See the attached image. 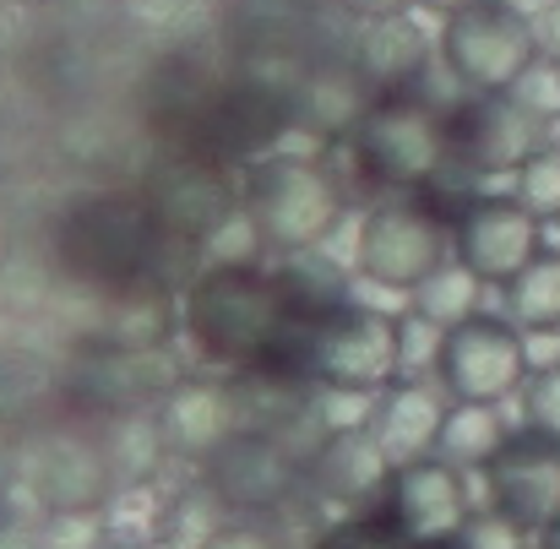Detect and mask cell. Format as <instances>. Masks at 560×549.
<instances>
[{"mask_svg": "<svg viewBox=\"0 0 560 549\" xmlns=\"http://www.w3.org/2000/svg\"><path fill=\"white\" fill-rule=\"evenodd\" d=\"M300 322L305 316L294 311L278 267L261 261H207L180 289V327L190 349L229 375L261 370Z\"/></svg>", "mask_w": 560, "mask_h": 549, "instance_id": "6da1fadb", "label": "cell"}, {"mask_svg": "<svg viewBox=\"0 0 560 549\" xmlns=\"http://www.w3.org/2000/svg\"><path fill=\"white\" fill-rule=\"evenodd\" d=\"M49 245H55L60 272L98 289V294L131 289L142 278H170L164 272L170 240H164V229H159V218H153V207L137 185L77 190L55 212Z\"/></svg>", "mask_w": 560, "mask_h": 549, "instance_id": "7a4b0ae2", "label": "cell"}, {"mask_svg": "<svg viewBox=\"0 0 560 549\" xmlns=\"http://www.w3.org/2000/svg\"><path fill=\"white\" fill-rule=\"evenodd\" d=\"M446 115L452 109L424 98L419 87L371 98L360 131L343 142L354 170H360V180L386 190V196H424V190H435V180L452 164Z\"/></svg>", "mask_w": 560, "mask_h": 549, "instance_id": "3957f363", "label": "cell"}, {"mask_svg": "<svg viewBox=\"0 0 560 549\" xmlns=\"http://www.w3.org/2000/svg\"><path fill=\"white\" fill-rule=\"evenodd\" d=\"M16 490L38 517H104L115 501V468L93 419L55 413L16 441Z\"/></svg>", "mask_w": 560, "mask_h": 549, "instance_id": "277c9868", "label": "cell"}, {"mask_svg": "<svg viewBox=\"0 0 560 549\" xmlns=\"http://www.w3.org/2000/svg\"><path fill=\"white\" fill-rule=\"evenodd\" d=\"M240 212L250 218L261 250L311 256L343 218V185L327 164L300 153H267L240 175Z\"/></svg>", "mask_w": 560, "mask_h": 549, "instance_id": "5b68a950", "label": "cell"}, {"mask_svg": "<svg viewBox=\"0 0 560 549\" xmlns=\"http://www.w3.org/2000/svg\"><path fill=\"white\" fill-rule=\"evenodd\" d=\"M196 474L234 523H267L311 490V452L272 430H234Z\"/></svg>", "mask_w": 560, "mask_h": 549, "instance_id": "8992f818", "label": "cell"}, {"mask_svg": "<svg viewBox=\"0 0 560 549\" xmlns=\"http://www.w3.org/2000/svg\"><path fill=\"white\" fill-rule=\"evenodd\" d=\"M435 55L463 93H512L517 77L539 60L534 16L517 0H474L441 22Z\"/></svg>", "mask_w": 560, "mask_h": 549, "instance_id": "52a82bcc", "label": "cell"}, {"mask_svg": "<svg viewBox=\"0 0 560 549\" xmlns=\"http://www.w3.org/2000/svg\"><path fill=\"white\" fill-rule=\"evenodd\" d=\"M446 234H452V218H441V207L430 196H381L360 218L354 272L365 283H375V289L402 294V305H408V294L441 261H452L446 256Z\"/></svg>", "mask_w": 560, "mask_h": 549, "instance_id": "ba28073f", "label": "cell"}, {"mask_svg": "<svg viewBox=\"0 0 560 549\" xmlns=\"http://www.w3.org/2000/svg\"><path fill=\"white\" fill-rule=\"evenodd\" d=\"M175 381L180 370L170 365V354H137V349L88 338L60 360V413H77L93 424L120 419V413H153Z\"/></svg>", "mask_w": 560, "mask_h": 549, "instance_id": "9c48e42d", "label": "cell"}, {"mask_svg": "<svg viewBox=\"0 0 560 549\" xmlns=\"http://www.w3.org/2000/svg\"><path fill=\"white\" fill-rule=\"evenodd\" d=\"M311 375L332 392L381 397L392 381H402V322L360 300L338 305L311 327Z\"/></svg>", "mask_w": 560, "mask_h": 549, "instance_id": "30bf717a", "label": "cell"}, {"mask_svg": "<svg viewBox=\"0 0 560 549\" xmlns=\"http://www.w3.org/2000/svg\"><path fill=\"white\" fill-rule=\"evenodd\" d=\"M430 381L452 397V402H479L495 408L512 392L528 386V343L512 322L501 316H474L452 332H441L435 349V370Z\"/></svg>", "mask_w": 560, "mask_h": 549, "instance_id": "8fae6325", "label": "cell"}, {"mask_svg": "<svg viewBox=\"0 0 560 549\" xmlns=\"http://www.w3.org/2000/svg\"><path fill=\"white\" fill-rule=\"evenodd\" d=\"M164 229L170 245H207L234 212H240V185L234 170L196 159V153H164L142 185H137Z\"/></svg>", "mask_w": 560, "mask_h": 549, "instance_id": "7c38bea8", "label": "cell"}, {"mask_svg": "<svg viewBox=\"0 0 560 549\" xmlns=\"http://www.w3.org/2000/svg\"><path fill=\"white\" fill-rule=\"evenodd\" d=\"M446 148L463 175H517L539 153V120L512 93H463L446 115Z\"/></svg>", "mask_w": 560, "mask_h": 549, "instance_id": "4fadbf2b", "label": "cell"}, {"mask_svg": "<svg viewBox=\"0 0 560 549\" xmlns=\"http://www.w3.org/2000/svg\"><path fill=\"white\" fill-rule=\"evenodd\" d=\"M457 261L485 283H512L539 256V218L517 196H463L452 212Z\"/></svg>", "mask_w": 560, "mask_h": 549, "instance_id": "5bb4252c", "label": "cell"}, {"mask_svg": "<svg viewBox=\"0 0 560 549\" xmlns=\"http://www.w3.org/2000/svg\"><path fill=\"white\" fill-rule=\"evenodd\" d=\"M479 479H485L490 512H501L523 534H545L560 517V446L534 430H517Z\"/></svg>", "mask_w": 560, "mask_h": 549, "instance_id": "9a60e30c", "label": "cell"}, {"mask_svg": "<svg viewBox=\"0 0 560 549\" xmlns=\"http://www.w3.org/2000/svg\"><path fill=\"white\" fill-rule=\"evenodd\" d=\"M375 512L402 534V545L452 539V534H463L468 517H474V506H468V479H463L457 468H446L441 457L392 468V479H386Z\"/></svg>", "mask_w": 560, "mask_h": 549, "instance_id": "2e32d148", "label": "cell"}, {"mask_svg": "<svg viewBox=\"0 0 560 549\" xmlns=\"http://www.w3.org/2000/svg\"><path fill=\"white\" fill-rule=\"evenodd\" d=\"M371 87L354 71L349 49L338 55H311L305 71L289 87V131H305L316 142H349L371 109Z\"/></svg>", "mask_w": 560, "mask_h": 549, "instance_id": "e0dca14e", "label": "cell"}, {"mask_svg": "<svg viewBox=\"0 0 560 549\" xmlns=\"http://www.w3.org/2000/svg\"><path fill=\"white\" fill-rule=\"evenodd\" d=\"M159 435L170 446V463H190L201 468L234 430H240V402H234V381H218V375H180L159 408Z\"/></svg>", "mask_w": 560, "mask_h": 549, "instance_id": "ac0fdd59", "label": "cell"}, {"mask_svg": "<svg viewBox=\"0 0 560 549\" xmlns=\"http://www.w3.org/2000/svg\"><path fill=\"white\" fill-rule=\"evenodd\" d=\"M311 33V0H223V38L240 66H300Z\"/></svg>", "mask_w": 560, "mask_h": 549, "instance_id": "d6986e66", "label": "cell"}, {"mask_svg": "<svg viewBox=\"0 0 560 549\" xmlns=\"http://www.w3.org/2000/svg\"><path fill=\"white\" fill-rule=\"evenodd\" d=\"M446 408H452V397H446L430 375H402V381H392V386L375 397V419H371V435L381 441L386 463H392V468H408V463L435 457Z\"/></svg>", "mask_w": 560, "mask_h": 549, "instance_id": "ffe728a7", "label": "cell"}, {"mask_svg": "<svg viewBox=\"0 0 560 549\" xmlns=\"http://www.w3.org/2000/svg\"><path fill=\"white\" fill-rule=\"evenodd\" d=\"M386 479H392V463L371 430H338V435H322L311 446V490L322 501L343 506L349 517L381 506Z\"/></svg>", "mask_w": 560, "mask_h": 549, "instance_id": "44dd1931", "label": "cell"}, {"mask_svg": "<svg viewBox=\"0 0 560 549\" xmlns=\"http://www.w3.org/2000/svg\"><path fill=\"white\" fill-rule=\"evenodd\" d=\"M349 60H354V71L365 77V87L375 98L381 93H408L430 71V38L408 16H371V22H354Z\"/></svg>", "mask_w": 560, "mask_h": 549, "instance_id": "7402d4cb", "label": "cell"}, {"mask_svg": "<svg viewBox=\"0 0 560 549\" xmlns=\"http://www.w3.org/2000/svg\"><path fill=\"white\" fill-rule=\"evenodd\" d=\"M175 327H180V289L170 278H142L131 289L104 294V322L93 338L115 349H137V354H164Z\"/></svg>", "mask_w": 560, "mask_h": 549, "instance_id": "603a6c76", "label": "cell"}, {"mask_svg": "<svg viewBox=\"0 0 560 549\" xmlns=\"http://www.w3.org/2000/svg\"><path fill=\"white\" fill-rule=\"evenodd\" d=\"M60 413V365L49 370L33 349H0V435L22 441Z\"/></svg>", "mask_w": 560, "mask_h": 549, "instance_id": "cb8c5ba5", "label": "cell"}, {"mask_svg": "<svg viewBox=\"0 0 560 549\" xmlns=\"http://www.w3.org/2000/svg\"><path fill=\"white\" fill-rule=\"evenodd\" d=\"M98 435H104V452H109V468H115V484H120V490L153 484L159 468L170 463V446H164L153 413H120V419H104Z\"/></svg>", "mask_w": 560, "mask_h": 549, "instance_id": "d4e9b609", "label": "cell"}, {"mask_svg": "<svg viewBox=\"0 0 560 549\" xmlns=\"http://www.w3.org/2000/svg\"><path fill=\"white\" fill-rule=\"evenodd\" d=\"M479 289H485V278H474V272L452 256V261H441V267L408 294V316L424 322L430 332H452V327L485 316V311H479Z\"/></svg>", "mask_w": 560, "mask_h": 549, "instance_id": "484cf974", "label": "cell"}, {"mask_svg": "<svg viewBox=\"0 0 560 549\" xmlns=\"http://www.w3.org/2000/svg\"><path fill=\"white\" fill-rule=\"evenodd\" d=\"M512 435H506V424H501V413L495 408H479V402H452L446 408V424H441V441H435V457L446 463V468H457V474H468V468H490V457L506 446Z\"/></svg>", "mask_w": 560, "mask_h": 549, "instance_id": "4316f807", "label": "cell"}, {"mask_svg": "<svg viewBox=\"0 0 560 549\" xmlns=\"http://www.w3.org/2000/svg\"><path fill=\"white\" fill-rule=\"evenodd\" d=\"M506 311L517 327H534V332H550L560 327V256H534L512 283H506Z\"/></svg>", "mask_w": 560, "mask_h": 549, "instance_id": "83f0119b", "label": "cell"}, {"mask_svg": "<svg viewBox=\"0 0 560 549\" xmlns=\"http://www.w3.org/2000/svg\"><path fill=\"white\" fill-rule=\"evenodd\" d=\"M223 523H234L218 501H212V490L196 479L190 490H175L170 495V512H164V539L180 549H201Z\"/></svg>", "mask_w": 560, "mask_h": 549, "instance_id": "f1b7e54d", "label": "cell"}, {"mask_svg": "<svg viewBox=\"0 0 560 549\" xmlns=\"http://www.w3.org/2000/svg\"><path fill=\"white\" fill-rule=\"evenodd\" d=\"M305 549H408V545L381 512H354V517L327 523Z\"/></svg>", "mask_w": 560, "mask_h": 549, "instance_id": "f546056e", "label": "cell"}, {"mask_svg": "<svg viewBox=\"0 0 560 549\" xmlns=\"http://www.w3.org/2000/svg\"><path fill=\"white\" fill-rule=\"evenodd\" d=\"M517 201H523L534 218H556L560 212V153L539 148V153L517 170Z\"/></svg>", "mask_w": 560, "mask_h": 549, "instance_id": "4dcf8cb0", "label": "cell"}, {"mask_svg": "<svg viewBox=\"0 0 560 549\" xmlns=\"http://www.w3.org/2000/svg\"><path fill=\"white\" fill-rule=\"evenodd\" d=\"M523 413H528V430L556 441L560 446V365L534 370L528 386H523Z\"/></svg>", "mask_w": 560, "mask_h": 549, "instance_id": "1f68e13d", "label": "cell"}, {"mask_svg": "<svg viewBox=\"0 0 560 549\" xmlns=\"http://www.w3.org/2000/svg\"><path fill=\"white\" fill-rule=\"evenodd\" d=\"M512 98L545 126V120H560V66L556 60H534L523 77H517V87H512Z\"/></svg>", "mask_w": 560, "mask_h": 549, "instance_id": "d6a6232c", "label": "cell"}, {"mask_svg": "<svg viewBox=\"0 0 560 549\" xmlns=\"http://www.w3.org/2000/svg\"><path fill=\"white\" fill-rule=\"evenodd\" d=\"M523 539H528V534H523V528H512V523H506L501 512H490V506H485V512H474V517H468V528H463V545L468 549H523Z\"/></svg>", "mask_w": 560, "mask_h": 549, "instance_id": "836d02e7", "label": "cell"}, {"mask_svg": "<svg viewBox=\"0 0 560 549\" xmlns=\"http://www.w3.org/2000/svg\"><path fill=\"white\" fill-rule=\"evenodd\" d=\"M201 549H283L261 523H223Z\"/></svg>", "mask_w": 560, "mask_h": 549, "instance_id": "e575fe53", "label": "cell"}, {"mask_svg": "<svg viewBox=\"0 0 560 549\" xmlns=\"http://www.w3.org/2000/svg\"><path fill=\"white\" fill-rule=\"evenodd\" d=\"M534 44H539L545 60L560 66V0H545V5H539V16H534Z\"/></svg>", "mask_w": 560, "mask_h": 549, "instance_id": "d590c367", "label": "cell"}, {"mask_svg": "<svg viewBox=\"0 0 560 549\" xmlns=\"http://www.w3.org/2000/svg\"><path fill=\"white\" fill-rule=\"evenodd\" d=\"M349 16H360V22H371V16H408V5H419V0H338Z\"/></svg>", "mask_w": 560, "mask_h": 549, "instance_id": "8d00e7d4", "label": "cell"}, {"mask_svg": "<svg viewBox=\"0 0 560 549\" xmlns=\"http://www.w3.org/2000/svg\"><path fill=\"white\" fill-rule=\"evenodd\" d=\"M419 5H424V11H435V16L446 22V16H457L463 5H474V0H419Z\"/></svg>", "mask_w": 560, "mask_h": 549, "instance_id": "74e56055", "label": "cell"}, {"mask_svg": "<svg viewBox=\"0 0 560 549\" xmlns=\"http://www.w3.org/2000/svg\"><path fill=\"white\" fill-rule=\"evenodd\" d=\"M408 549H468V545H463V534H452V539H424V545H408Z\"/></svg>", "mask_w": 560, "mask_h": 549, "instance_id": "f35d334b", "label": "cell"}, {"mask_svg": "<svg viewBox=\"0 0 560 549\" xmlns=\"http://www.w3.org/2000/svg\"><path fill=\"white\" fill-rule=\"evenodd\" d=\"M539 549H560V517L545 528V534H539Z\"/></svg>", "mask_w": 560, "mask_h": 549, "instance_id": "ab89813d", "label": "cell"}, {"mask_svg": "<svg viewBox=\"0 0 560 549\" xmlns=\"http://www.w3.org/2000/svg\"><path fill=\"white\" fill-rule=\"evenodd\" d=\"M142 549H180V545H170V539H153V545H142Z\"/></svg>", "mask_w": 560, "mask_h": 549, "instance_id": "60d3db41", "label": "cell"}]
</instances>
